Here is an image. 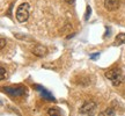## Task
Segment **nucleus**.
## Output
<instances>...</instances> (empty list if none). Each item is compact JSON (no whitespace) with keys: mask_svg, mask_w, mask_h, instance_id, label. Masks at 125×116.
<instances>
[{"mask_svg":"<svg viewBox=\"0 0 125 116\" xmlns=\"http://www.w3.org/2000/svg\"><path fill=\"white\" fill-rule=\"evenodd\" d=\"M6 76H7V73H6V70H5L4 67H0V79H1V80L6 79Z\"/></svg>","mask_w":125,"mask_h":116,"instance_id":"nucleus-12","label":"nucleus"},{"mask_svg":"<svg viewBox=\"0 0 125 116\" xmlns=\"http://www.w3.org/2000/svg\"><path fill=\"white\" fill-rule=\"evenodd\" d=\"M98 56H100V52H94V55L90 56V59H96Z\"/></svg>","mask_w":125,"mask_h":116,"instance_id":"nucleus-14","label":"nucleus"},{"mask_svg":"<svg viewBox=\"0 0 125 116\" xmlns=\"http://www.w3.org/2000/svg\"><path fill=\"white\" fill-rule=\"evenodd\" d=\"M121 4V0H104V8L109 12H112L119 8Z\"/></svg>","mask_w":125,"mask_h":116,"instance_id":"nucleus-5","label":"nucleus"},{"mask_svg":"<svg viewBox=\"0 0 125 116\" xmlns=\"http://www.w3.org/2000/svg\"><path fill=\"white\" fill-rule=\"evenodd\" d=\"M31 52L35 55L36 57H44L45 55L48 54V48L44 46V45L37 44V45H35V46L32 48Z\"/></svg>","mask_w":125,"mask_h":116,"instance_id":"nucleus-6","label":"nucleus"},{"mask_svg":"<svg viewBox=\"0 0 125 116\" xmlns=\"http://www.w3.org/2000/svg\"><path fill=\"white\" fill-rule=\"evenodd\" d=\"M32 87H34L35 89H37V91H38V92L41 93V95H42V96H43L45 100H48V101H56V99H54L53 96H52V95H51V94H50L49 92L46 91V89L43 88L42 86H40V85H34Z\"/></svg>","mask_w":125,"mask_h":116,"instance_id":"nucleus-7","label":"nucleus"},{"mask_svg":"<svg viewBox=\"0 0 125 116\" xmlns=\"http://www.w3.org/2000/svg\"><path fill=\"white\" fill-rule=\"evenodd\" d=\"M42 66L44 67V69H56V66H54V65H50V64H43V65H42Z\"/></svg>","mask_w":125,"mask_h":116,"instance_id":"nucleus-13","label":"nucleus"},{"mask_svg":"<svg viewBox=\"0 0 125 116\" xmlns=\"http://www.w3.org/2000/svg\"><path fill=\"white\" fill-rule=\"evenodd\" d=\"M90 13H92V8H90V6L88 5V6H87V8H86V13H85V20L86 21H88V20H89Z\"/></svg>","mask_w":125,"mask_h":116,"instance_id":"nucleus-11","label":"nucleus"},{"mask_svg":"<svg viewBox=\"0 0 125 116\" xmlns=\"http://www.w3.org/2000/svg\"><path fill=\"white\" fill-rule=\"evenodd\" d=\"M4 92L5 93L9 94L12 96H23L27 94V88L24 86H18V87H4Z\"/></svg>","mask_w":125,"mask_h":116,"instance_id":"nucleus-4","label":"nucleus"},{"mask_svg":"<svg viewBox=\"0 0 125 116\" xmlns=\"http://www.w3.org/2000/svg\"><path fill=\"white\" fill-rule=\"evenodd\" d=\"M105 78H108L111 81L114 86H119L124 80L123 72L119 67H112L109 71H107L105 72Z\"/></svg>","mask_w":125,"mask_h":116,"instance_id":"nucleus-1","label":"nucleus"},{"mask_svg":"<svg viewBox=\"0 0 125 116\" xmlns=\"http://www.w3.org/2000/svg\"><path fill=\"white\" fill-rule=\"evenodd\" d=\"M29 9H30V5L28 2H23L19 6L18 9H16V14H15L16 20L19 22L23 23L29 19Z\"/></svg>","mask_w":125,"mask_h":116,"instance_id":"nucleus-2","label":"nucleus"},{"mask_svg":"<svg viewBox=\"0 0 125 116\" xmlns=\"http://www.w3.org/2000/svg\"><path fill=\"white\" fill-rule=\"evenodd\" d=\"M74 1H75V0H65V2H67V4H73V2H74Z\"/></svg>","mask_w":125,"mask_h":116,"instance_id":"nucleus-16","label":"nucleus"},{"mask_svg":"<svg viewBox=\"0 0 125 116\" xmlns=\"http://www.w3.org/2000/svg\"><path fill=\"white\" fill-rule=\"evenodd\" d=\"M96 110H97V104L92 100H87L81 106L80 114L82 116H94L96 114Z\"/></svg>","mask_w":125,"mask_h":116,"instance_id":"nucleus-3","label":"nucleus"},{"mask_svg":"<svg viewBox=\"0 0 125 116\" xmlns=\"http://www.w3.org/2000/svg\"><path fill=\"white\" fill-rule=\"evenodd\" d=\"M0 43H1V44H0V48L2 49V48L5 46V44H6V41H5V38H2V37H1V40H0Z\"/></svg>","mask_w":125,"mask_h":116,"instance_id":"nucleus-15","label":"nucleus"},{"mask_svg":"<svg viewBox=\"0 0 125 116\" xmlns=\"http://www.w3.org/2000/svg\"><path fill=\"white\" fill-rule=\"evenodd\" d=\"M98 116H115V110L112 108H107L105 110L100 113Z\"/></svg>","mask_w":125,"mask_h":116,"instance_id":"nucleus-10","label":"nucleus"},{"mask_svg":"<svg viewBox=\"0 0 125 116\" xmlns=\"http://www.w3.org/2000/svg\"><path fill=\"white\" fill-rule=\"evenodd\" d=\"M48 114H49V116H62V112H60V109H59V108H57V107L49 108Z\"/></svg>","mask_w":125,"mask_h":116,"instance_id":"nucleus-9","label":"nucleus"},{"mask_svg":"<svg viewBox=\"0 0 125 116\" xmlns=\"http://www.w3.org/2000/svg\"><path fill=\"white\" fill-rule=\"evenodd\" d=\"M122 44H125V33H119L116 36L115 42H114V45H122Z\"/></svg>","mask_w":125,"mask_h":116,"instance_id":"nucleus-8","label":"nucleus"}]
</instances>
